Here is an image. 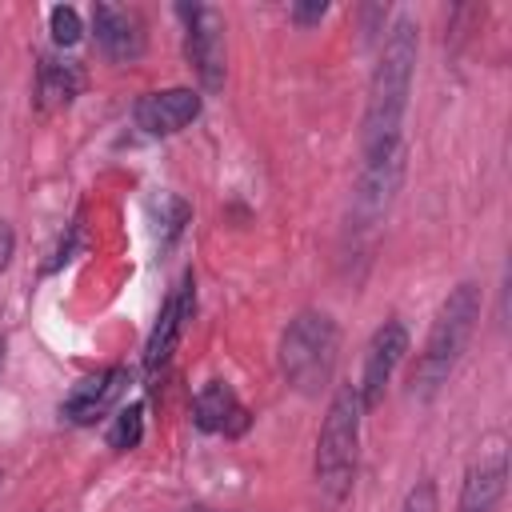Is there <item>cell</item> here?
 I'll use <instances>...</instances> for the list:
<instances>
[{
  "instance_id": "obj_10",
  "label": "cell",
  "mask_w": 512,
  "mask_h": 512,
  "mask_svg": "<svg viewBox=\"0 0 512 512\" xmlns=\"http://www.w3.org/2000/svg\"><path fill=\"white\" fill-rule=\"evenodd\" d=\"M92 36H96V48L112 60V64H132L144 56V20L132 12V8H120V4H92Z\"/></svg>"
},
{
  "instance_id": "obj_16",
  "label": "cell",
  "mask_w": 512,
  "mask_h": 512,
  "mask_svg": "<svg viewBox=\"0 0 512 512\" xmlns=\"http://www.w3.org/2000/svg\"><path fill=\"white\" fill-rule=\"evenodd\" d=\"M48 32H52V40L60 44V48H72L76 40H80V12L72 8V4H56V8H48Z\"/></svg>"
},
{
  "instance_id": "obj_18",
  "label": "cell",
  "mask_w": 512,
  "mask_h": 512,
  "mask_svg": "<svg viewBox=\"0 0 512 512\" xmlns=\"http://www.w3.org/2000/svg\"><path fill=\"white\" fill-rule=\"evenodd\" d=\"M288 16H292V24H300V28H312V24H320V20L328 16V4H324V0L292 4V8H288Z\"/></svg>"
},
{
  "instance_id": "obj_3",
  "label": "cell",
  "mask_w": 512,
  "mask_h": 512,
  "mask_svg": "<svg viewBox=\"0 0 512 512\" xmlns=\"http://www.w3.org/2000/svg\"><path fill=\"white\" fill-rule=\"evenodd\" d=\"M360 396L356 384H340L324 408L320 432H316V456H312V476L316 492L328 508H340L352 492L356 480V460H360Z\"/></svg>"
},
{
  "instance_id": "obj_5",
  "label": "cell",
  "mask_w": 512,
  "mask_h": 512,
  "mask_svg": "<svg viewBox=\"0 0 512 512\" xmlns=\"http://www.w3.org/2000/svg\"><path fill=\"white\" fill-rule=\"evenodd\" d=\"M176 16L184 24V56L200 80L204 92L224 88L228 72V48H224V16L212 4H176Z\"/></svg>"
},
{
  "instance_id": "obj_14",
  "label": "cell",
  "mask_w": 512,
  "mask_h": 512,
  "mask_svg": "<svg viewBox=\"0 0 512 512\" xmlns=\"http://www.w3.org/2000/svg\"><path fill=\"white\" fill-rule=\"evenodd\" d=\"M84 88V72L76 60H56V56H44L40 60V72H36V92H40V104L44 108H60V104H72V96Z\"/></svg>"
},
{
  "instance_id": "obj_7",
  "label": "cell",
  "mask_w": 512,
  "mask_h": 512,
  "mask_svg": "<svg viewBox=\"0 0 512 512\" xmlns=\"http://www.w3.org/2000/svg\"><path fill=\"white\" fill-rule=\"evenodd\" d=\"M508 492V444L504 436H488L480 456L468 464L456 496V512H500Z\"/></svg>"
},
{
  "instance_id": "obj_9",
  "label": "cell",
  "mask_w": 512,
  "mask_h": 512,
  "mask_svg": "<svg viewBox=\"0 0 512 512\" xmlns=\"http://www.w3.org/2000/svg\"><path fill=\"white\" fill-rule=\"evenodd\" d=\"M192 312H196V276L184 272L180 284L168 292V300H164V308H160V316H156V324L148 332V344H144V372L148 376H156L172 360V352H176Z\"/></svg>"
},
{
  "instance_id": "obj_11",
  "label": "cell",
  "mask_w": 512,
  "mask_h": 512,
  "mask_svg": "<svg viewBox=\"0 0 512 512\" xmlns=\"http://www.w3.org/2000/svg\"><path fill=\"white\" fill-rule=\"evenodd\" d=\"M200 108H204V100L196 88H160V92H148L136 100L132 120L148 136H172V132L188 128L200 116Z\"/></svg>"
},
{
  "instance_id": "obj_12",
  "label": "cell",
  "mask_w": 512,
  "mask_h": 512,
  "mask_svg": "<svg viewBox=\"0 0 512 512\" xmlns=\"http://www.w3.org/2000/svg\"><path fill=\"white\" fill-rule=\"evenodd\" d=\"M124 388H128V372L124 368H100V372H92V376H84L72 392H68V400L60 404V416L68 420V424H96L120 396H124Z\"/></svg>"
},
{
  "instance_id": "obj_4",
  "label": "cell",
  "mask_w": 512,
  "mask_h": 512,
  "mask_svg": "<svg viewBox=\"0 0 512 512\" xmlns=\"http://www.w3.org/2000/svg\"><path fill=\"white\" fill-rule=\"evenodd\" d=\"M276 360H280V376L288 380V388H296L300 396H320L332 384V372L340 360L336 320L320 308L296 312L280 336Z\"/></svg>"
},
{
  "instance_id": "obj_19",
  "label": "cell",
  "mask_w": 512,
  "mask_h": 512,
  "mask_svg": "<svg viewBox=\"0 0 512 512\" xmlns=\"http://www.w3.org/2000/svg\"><path fill=\"white\" fill-rule=\"evenodd\" d=\"M12 252H16V232L8 220H0V272L12 264Z\"/></svg>"
},
{
  "instance_id": "obj_1",
  "label": "cell",
  "mask_w": 512,
  "mask_h": 512,
  "mask_svg": "<svg viewBox=\"0 0 512 512\" xmlns=\"http://www.w3.org/2000/svg\"><path fill=\"white\" fill-rule=\"evenodd\" d=\"M416 56H420V28L412 16H396L380 40V56L368 76V100H364V120H360L364 160H376L400 144V124H404L408 96H412Z\"/></svg>"
},
{
  "instance_id": "obj_13",
  "label": "cell",
  "mask_w": 512,
  "mask_h": 512,
  "mask_svg": "<svg viewBox=\"0 0 512 512\" xmlns=\"http://www.w3.org/2000/svg\"><path fill=\"white\" fill-rule=\"evenodd\" d=\"M192 424L200 432H224V436H240L252 424V412L240 404V396L232 392V384L224 380H208L196 396H192Z\"/></svg>"
},
{
  "instance_id": "obj_6",
  "label": "cell",
  "mask_w": 512,
  "mask_h": 512,
  "mask_svg": "<svg viewBox=\"0 0 512 512\" xmlns=\"http://www.w3.org/2000/svg\"><path fill=\"white\" fill-rule=\"evenodd\" d=\"M404 184V144L388 148L376 160H364V172L352 188V212H348V228L352 232H372L380 228V220L388 216L396 192Z\"/></svg>"
},
{
  "instance_id": "obj_17",
  "label": "cell",
  "mask_w": 512,
  "mask_h": 512,
  "mask_svg": "<svg viewBox=\"0 0 512 512\" xmlns=\"http://www.w3.org/2000/svg\"><path fill=\"white\" fill-rule=\"evenodd\" d=\"M400 512H440V492H436V480L432 476H420L408 492H404V504Z\"/></svg>"
},
{
  "instance_id": "obj_20",
  "label": "cell",
  "mask_w": 512,
  "mask_h": 512,
  "mask_svg": "<svg viewBox=\"0 0 512 512\" xmlns=\"http://www.w3.org/2000/svg\"><path fill=\"white\" fill-rule=\"evenodd\" d=\"M4 348H8V340H4V332H0V368H4Z\"/></svg>"
},
{
  "instance_id": "obj_8",
  "label": "cell",
  "mask_w": 512,
  "mask_h": 512,
  "mask_svg": "<svg viewBox=\"0 0 512 512\" xmlns=\"http://www.w3.org/2000/svg\"><path fill=\"white\" fill-rule=\"evenodd\" d=\"M404 356H408V328L396 316H388L364 348V372H360V384H356V396H360L364 412H372L384 400V388H388V380H392V372L400 368Z\"/></svg>"
},
{
  "instance_id": "obj_2",
  "label": "cell",
  "mask_w": 512,
  "mask_h": 512,
  "mask_svg": "<svg viewBox=\"0 0 512 512\" xmlns=\"http://www.w3.org/2000/svg\"><path fill=\"white\" fill-rule=\"evenodd\" d=\"M480 308H484V296H480L476 280H460L444 296V304H440V312L428 328V340H424V348H420V356L408 372V396L412 400L428 404L452 380V372H456L460 356L468 352L472 332L480 324Z\"/></svg>"
},
{
  "instance_id": "obj_15",
  "label": "cell",
  "mask_w": 512,
  "mask_h": 512,
  "mask_svg": "<svg viewBox=\"0 0 512 512\" xmlns=\"http://www.w3.org/2000/svg\"><path fill=\"white\" fill-rule=\"evenodd\" d=\"M144 440V404H128L116 412L112 428H108V448L116 452H132Z\"/></svg>"
}]
</instances>
